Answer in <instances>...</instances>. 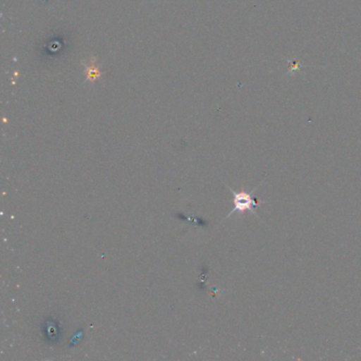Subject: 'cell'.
I'll use <instances>...</instances> for the list:
<instances>
[{"label": "cell", "instance_id": "1", "mask_svg": "<svg viewBox=\"0 0 361 361\" xmlns=\"http://www.w3.org/2000/svg\"><path fill=\"white\" fill-rule=\"evenodd\" d=\"M225 185L228 188V190L231 192L232 195H233L234 204L233 209H232L231 212L227 215L226 219L231 216L233 213L238 212L242 213L243 214V213L246 212V211H250V212L252 213V214L255 215L257 219H259V216H257V208H259V206H261V204H265L266 202L253 197V194H255V192L259 189V185H262V183H259V185H257V187H255V189L250 192H246L244 191V190L238 192L234 191V190L232 189V188H230L227 183H225Z\"/></svg>", "mask_w": 361, "mask_h": 361}]
</instances>
